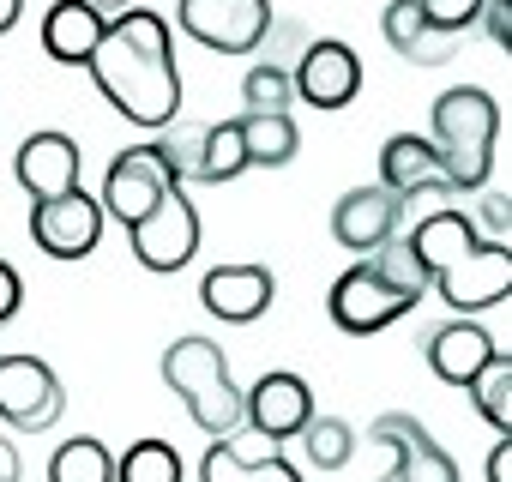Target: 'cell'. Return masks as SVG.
<instances>
[{
	"mask_svg": "<svg viewBox=\"0 0 512 482\" xmlns=\"http://www.w3.org/2000/svg\"><path fill=\"white\" fill-rule=\"evenodd\" d=\"M398 211H404L398 193H386V187H356V193H344V199L332 205V241L368 260L380 241H392Z\"/></svg>",
	"mask_w": 512,
	"mask_h": 482,
	"instance_id": "obj_16",
	"label": "cell"
},
{
	"mask_svg": "<svg viewBox=\"0 0 512 482\" xmlns=\"http://www.w3.org/2000/svg\"><path fill=\"white\" fill-rule=\"evenodd\" d=\"M296 440H302V452H308L314 470H344L350 452H356V428L344 416H308V428Z\"/></svg>",
	"mask_w": 512,
	"mask_h": 482,
	"instance_id": "obj_25",
	"label": "cell"
},
{
	"mask_svg": "<svg viewBox=\"0 0 512 482\" xmlns=\"http://www.w3.org/2000/svg\"><path fill=\"white\" fill-rule=\"evenodd\" d=\"M410 67H446L452 55H458V31H440V25H422L416 37H404V49H398Z\"/></svg>",
	"mask_w": 512,
	"mask_h": 482,
	"instance_id": "obj_31",
	"label": "cell"
},
{
	"mask_svg": "<svg viewBox=\"0 0 512 482\" xmlns=\"http://www.w3.org/2000/svg\"><path fill=\"white\" fill-rule=\"evenodd\" d=\"M380 482H398V476H380Z\"/></svg>",
	"mask_w": 512,
	"mask_h": 482,
	"instance_id": "obj_40",
	"label": "cell"
},
{
	"mask_svg": "<svg viewBox=\"0 0 512 482\" xmlns=\"http://www.w3.org/2000/svg\"><path fill=\"white\" fill-rule=\"evenodd\" d=\"M163 386L193 410L205 434H235L241 428V392L229 380V362L211 338H175L163 350Z\"/></svg>",
	"mask_w": 512,
	"mask_h": 482,
	"instance_id": "obj_3",
	"label": "cell"
},
{
	"mask_svg": "<svg viewBox=\"0 0 512 482\" xmlns=\"http://www.w3.org/2000/svg\"><path fill=\"white\" fill-rule=\"evenodd\" d=\"M482 31L494 37V43H512V0H482Z\"/></svg>",
	"mask_w": 512,
	"mask_h": 482,
	"instance_id": "obj_34",
	"label": "cell"
},
{
	"mask_svg": "<svg viewBox=\"0 0 512 482\" xmlns=\"http://www.w3.org/2000/svg\"><path fill=\"white\" fill-rule=\"evenodd\" d=\"M127 241H133V254H139L145 272H181V266L199 254V211L187 205L181 187H169V193L127 229Z\"/></svg>",
	"mask_w": 512,
	"mask_h": 482,
	"instance_id": "obj_4",
	"label": "cell"
},
{
	"mask_svg": "<svg viewBox=\"0 0 512 482\" xmlns=\"http://www.w3.org/2000/svg\"><path fill=\"white\" fill-rule=\"evenodd\" d=\"M308 416H314V392H308L302 374H260L253 392H241V422L272 434L278 446L296 440L308 428Z\"/></svg>",
	"mask_w": 512,
	"mask_h": 482,
	"instance_id": "obj_11",
	"label": "cell"
},
{
	"mask_svg": "<svg viewBox=\"0 0 512 482\" xmlns=\"http://www.w3.org/2000/svg\"><path fill=\"white\" fill-rule=\"evenodd\" d=\"M380 187H386V193H398V199L452 193V187H446V169H440L434 139H416V133L386 139V151H380Z\"/></svg>",
	"mask_w": 512,
	"mask_h": 482,
	"instance_id": "obj_18",
	"label": "cell"
},
{
	"mask_svg": "<svg viewBox=\"0 0 512 482\" xmlns=\"http://www.w3.org/2000/svg\"><path fill=\"white\" fill-rule=\"evenodd\" d=\"M0 482H19V452H13L7 434H0Z\"/></svg>",
	"mask_w": 512,
	"mask_h": 482,
	"instance_id": "obj_38",
	"label": "cell"
},
{
	"mask_svg": "<svg viewBox=\"0 0 512 482\" xmlns=\"http://www.w3.org/2000/svg\"><path fill=\"white\" fill-rule=\"evenodd\" d=\"M410 248H416L422 272H428V278H440L446 266H458V260L476 248V229H470V217H464V211H428V217L410 229Z\"/></svg>",
	"mask_w": 512,
	"mask_h": 482,
	"instance_id": "obj_21",
	"label": "cell"
},
{
	"mask_svg": "<svg viewBox=\"0 0 512 482\" xmlns=\"http://www.w3.org/2000/svg\"><path fill=\"white\" fill-rule=\"evenodd\" d=\"M91 79L97 91L133 121V127H169L181 115V73H175V43L169 25L145 7L121 13L103 43L91 49Z\"/></svg>",
	"mask_w": 512,
	"mask_h": 482,
	"instance_id": "obj_1",
	"label": "cell"
},
{
	"mask_svg": "<svg viewBox=\"0 0 512 482\" xmlns=\"http://www.w3.org/2000/svg\"><path fill=\"white\" fill-rule=\"evenodd\" d=\"M266 25H272V0H181V31L217 55L260 49Z\"/></svg>",
	"mask_w": 512,
	"mask_h": 482,
	"instance_id": "obj_5",
	"label": "cell"
},
{
	"mask_svg": "<svg viewBox=\"0 0 512 482\" xmlns=\"http://www.w3.org/2000/svg\"><path fill=\"white\" fill-rule=\"evenodd\" d=\"M103 31H109V25L85 7V0H55L49 19H43V49H49V61H61V67H85L91 49L103 43Z\"/></svg>",
	"mask_w": 512,
	"mask_h": 482,
	"instance_id": "obj_20",
	"label": "cell"
},
{
	"mask_svg": "<svg viewBox=\"0 0 512 482\" xmlns=\"http://www.w3.org/2000/svg\"><path fill=\"white\" fill-rule=\"evenodd\" d=\"M368 440H380V446L398 452V470H392L398 482H458V458H452L446 446H434V434H428L416 416H404V410L374 416Z\"/></svg>",
	"mask_w": 512,
	"mask_h": 482,
	"instance_id": "obj_13",
	"label": "cell"
},
{
	"mask_svg": "<svg viewBox=\"0 0 512 482\" xmlns=\"http://www.w3.org/2000/svg\"><path fill=\"white\" fill-rule=\"evenodd\" d=\"M428 290H440L452 302V314L500 308L506 290H512V248H488V241H476L458 266H446L440 278H428Z\"/></svg>",
	"mask_w": 512,
	"mask_h": 482,
	"instance_id": "obj_9",
	"label": "cell"
},
{
	"mask_svg": "<svg viewBox=\"0 0 512 482\" xmlns=\"http://www.w3.org/2000/svg\"><path fill=\"white\" fill-rule=\"evenodd\" d=\"M169 187H181L175 175H169V163L157 157V145H127L115 163H109V175H103V217H115L121 229H133Z\"/></svg>",
	"mask_w": 512,
	"mask_h": 482,
	"instance_id": "obj_6",
	"label": "cell"
},
{
	"mask_svg": "<svg viewBox=\"0 0 512 482\" xmlns=\"http://www.w3.org/2000/svg\"><path fill=\"white\" fill-rule=\"evenodd\" d=\"M103 235V205L91 193H61V199H37L31 205V241L49 260H85Z\"/></svg>",
	"mask_w": 512,
	"mask_h": 482,
	"instance_id": "obj_8",
	"label": "cell"
},
{
	"mask_svg": "<svg viewBox=\"0 0 512 482\" xmlns=\"http://www.w3.org/2000/svg\"><path fill=\"white\" fill-rule=\"evenodd\" d=\"M115 482H181V452L169 440H133L115 458Z\"/></svg>",
	"mask_w": 512,
	"mask_h": 482,
	"instance_id": "obj_26",
	"label": "cell"
},
{
	"mask_svg": "<svg viewBox=\"0 0 512 482\" xmlns=\"http://www.w3.org/2000/svg\"><path fill=\"white\" fill-rule=\"evenodd\" d=\"M241 103H247V115H290V103H296L290 67L260 61V67H253V73L241 79Z\"/></svg>",
	"mask_w": 512,
	"mask_h": 482,
	"instance_id": "obj_29",
	"label": "cell"
},
{
	"mask_svg": "<svg viewBox=\"0 0 512 482\" xmlns=\"http://www.w3.org/2000/svg\"><path fill=\"white\" fill-rule=\"evenodd\" d=\"M61 416V380L37 356H0V422L43 434Z\"/></svg>",
	"mask_w": 512,
	"mask_h": 482,
	"instance_id": "obj_7",
	"label": "cell"
},
{
	"mask_svg": "<svg viewBox=\"0 0 512 482\" xmlns=\"http://www.w3.org/2000/svg\"><path fill=\"white\" fill-rule=\"evenodd\" d=\"M157 145V157L169 163V175L181 181H199V151H205V127H187V121H169V133L163 139H151Z\"/></svg>",
	"mask_w": 512,
	"mask_h": 482,
	"instance_id": "obj_30",
	"label": "cell"
},
{
	"mask_svg": "<svg viewBox=\"0 0 512 482\" xmlns=\"http://www.w3.org/2000/svg\"><path fill=\"white\" fill-rule=\"evenodd\" d=\"M85 7H91V13H97L103 25H115L121 13H133V0H85Z\"/></svg>",
	"mask_w": 512,
	"mask_h": 482,
	"instance_id": "obj_37",
	"label": "cell"
},
{
	"mask_svg": "<svg viewBox=\"0 0 512 482\" xmlns=\"http://www.w3.org/2000/svg\"><path fill=\"white\" fill-rule=\"evenodd\" d=\"M500 344H494V332H482L476 320H446L434 338H428V368L446 380V386H464L488 356H494Z\"/></svg>",
	"mask_w": 512,
	"mask_h": 482,
	"instance_id": "obj_19",
	"label": "cell"
},
{
	"mask_svg": "<svg viewBox=\"0 0 512 482\" xmlns=\"http://www.w3.org/2000/svg\"><path fill=\"white\" fill-rule=\"evenodd\" d=\"M416 302L404 296V290H392L368 260L362 266H350L338 284H332V320L344 326V332H356V338H368V332H380V326H392L398 314H410Z\"/></svg>",
	"mask_w": 512,
	"mask_h": 482,
	"instance_id": "obj_10",
	"label": "cell"
},
{
	"mask_svg": "<svg viewBox=\"0 0 512 482\" xmlns=\"http://www.w3.org/2000/svg\"><path fill=\"white\" fill-rule=\"evenodd\" d=\"M49 482H115V452L91 434H73L49 458Z\"/></svg>",
	"mask_w": 512,
	"mask_h": 482,
	"instance_id": "obj_24",
	"label": "cell"
},
{
	"mask_svg": "<svg viewBox=\"0 0 512 482\" xmlns=\"http://www.w3.org/2000/svg\"><path fill=\"white\" fill-rule=\"evenodd\" d=\"M241 145H247V169H284L302 133L290 115H241Z\"/></svg>",
	"mask_w": 512,
	"mask_h": 482,
	"instance_id": "obj_22",
	"label": "cell"
},
{
	"mask_svg": "<svg viewBox=\"0 0 512 482\" xmlns=\"http://www.w3.org/2000/svg\"><path fill=\"white\" fill-rule=\"evenodd\" d=\"M19 13H25V0H0V37L19 25Z\"/></svg>",
	"mask_w": 512,
	"mask_h": 482,
	"instance_id": "obj_39",
	"label": "cell"
},
{
	"mask_svg": "<svg viewBox=\"0 0 512 482\" xmlns=\"http://www.w3.org/2000/svg\"><path fill=\"white\" fill-rule=\"evenodd\" d=\"M247 169V145H241V121H217L205 127V151H199V181H235Z\"/></svg>",
	"mask_w": 512,
	"mask_h": 482,
	"instance_id": "obj_27",
	"label": "cell"
},
{
	"mask_svg": "<svg viewBox=\"0 0 512 482\" xmlns=\"http://www.w3.org/2000/svg\"><path fill=\"white\" fill-rule=\"evenodd\" d=\"M272 296H278V278L266 266H211L199 278V302L229 326H253L272 308Z\"/></svg>",
	"mask_w": 512,
	"mask_h": 482,
	"instance_id": "obj_15",
	"label": "cell"
},
{
	"mask_svg": "<svg viewBox=\"0 0 512 482\" xmlns=\"http://www.w3.org/2000/svg\"><path fill=\"white\" fill-rule=\"evenodd\" d=\"M422 13H428V25L464 37V25H476V13H482V0H422Z\"/></svg>",
	"mask_w": 512,
	"mask_h": 482,
	"instance_id": "obj_33",
	"label": "cell"
},
{
	"mask_svg": "<svg viewBox=\"0 0 512 482\" xmlns=\"http://www.w3.org/2000/svg\"><path fill=\"white\" fill-rule=\"evenodd\" d=\"M290 85H296V97L314 103V109H344V103L362 91V61H356L350 43L326 37V43H308V49H302Z\"/></svg>",
	"mask_w": 512,
	"mask_h": 482,
	"instance_id": "obj_12",
	"label": "cell"
},
{
	"mask_svg": "<svg viewBox=\"0 0 512 482\" xmlns=\"http://www.w3.org/2000/svg\"><path fill=\"white\" fill-rule=\"evenodd\" d=\"M19 296H25V284H19V272L0 260V326H7L13 314H19Z\"/></svg>",
	"mask_w": 512,
	"mask_h": 482,
	"instance_id": "obj_35",
	"label": "cell"
},
{
	"mask_svg": "<svg viewBox=\"0 0 512 482\" xmlns=\"http://www.w3.org/2000/svg\"><path fill=\"white\" fill-rule=\"evenodd\" d=\"M199 476H205V482H302V476H296V464L278 452V440H272V434H260V428L217 440V446L205 452Z\"/></svg>",
	"mask_w": 512,
	"mask_h": 482,
	"instance_id": "obj_14",
	"label": "cell"
},
{
	"mask_svg": "<svg viewBox=\"0 0 512 482\" xmlns=\"http://www.w3.org/2000/svg\"><path fill=\"white\" fill-rule=\"evenodd\" d=\"M470 398H476V410H482V422L488 428H500V434H512V356L506 350H494L470 380Z\"/></svg>",
	"mask_w": 512,
	"mask_h": 482,
	"instance_id": "obj_23",
	"label": "cell"
},
{
	"mask_svg": "<svg viewBox=\"0 0 512 482\" xmlns=\"http://www.w3.org/2000/svg\"><path fill=\"white\" fill-rule=\"evenodd\" d=\"M13 175H19V187L31 193V205H37V199H61V193L79 187V145H73L67 133H31V139L19 145Z\"/></svg>",
	"mask_w": 512,
	"mask_h": 482,
	"instance_id": "obj_17",
	"label": "cell"
},
{
	"mask_svg": "<svg viewBox=\"0 0 512 482\" xmlns=\"http://www.w3.org/2000/svg\"><path fill=\"white\" fill-rule=\"evenodd\" d=\"M488 482H512V434L488 452Z\"/></svg>",
	"mask_w": 512,
	"mask_h": 482,
	"instance_id": "obj_36",
	"label": "cell"
},
{
	"mask_svg": "<svg viewBox=\"0 0 512 482\" xmlns=\"http://www.w3.org/2000/svg\"><path fill=\"white\" fill-rule=\"evenodd\" d=\"M470 229H476V241H488V248H506V235H512L506 199H500V193H482V211L470 217Z\"/></svg>",
	"mask_w": 512,
	"mask_h": 482,
	"instance_id": "obj_32",
	"label": "cell"
},
{
	"mask_svg": "<svg viewBox=\"0 0 512 482\" xmlns=\"http://www.w3.org/2000/svg\"><path fill=\"white\" fill-rule=\"evenodd\" d=\"M368 266H374L392 290H404L410 302H422V296H428V272H422V260H416L410 241H398V235H392V241H380V248L368 254Z\"/></svg>",
	"mask_w": 512,
	"mask_h": 482,
	"instance_id": "obj_28",
	"label": "cell"
},
{
	"mask_svg": "<svg viewBox=\"0 0 512 482\" xmlns=\"http://www.w3.org/2000/svg\"><path fill=\"white\" fill-rule=\"evenodd\" d=\"M494 133H500V109L482 85H458L440 91L434 103V151L446 169L452 193H482L488 169H494Z\"/></svg>",
	"mask_w": 512,
	"mask_h": 482,
	"instance_id": "obj_2",
	"label": "cell"
}]
</instances>
